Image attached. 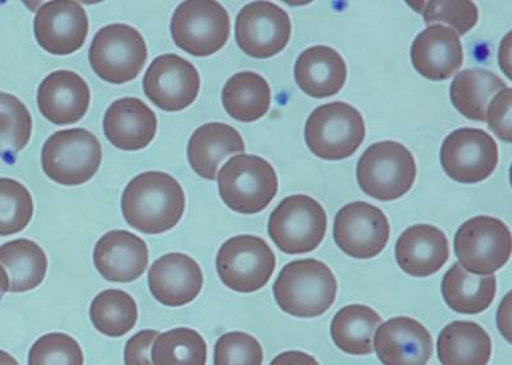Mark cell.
I'll return each mask as SVG.
<instances>
[{
    "label": "cell",
    "mask_w": 512,
    "mask_h": 365,
    "mask_svg": "<svg viewBox=\"0 0 512 365\" xmlns=\"http://www.w3.org/2000/svg\"><path fill=\"white\" fill-rule=\"evenodd\" d=\"M121 205L128 225L146 235H160L175 228L184 217L186 198L175 177L152 171L130 181Z\"/></svg>",
    "instance_id": "cell-1"
},
{
    "label": "cell",
    "mask_w": 512,
    "mask_h": 365,
    "mask_svg": "<svg viewBox=\"0 0 512 365\" xmlns=\"http://www.w3.org/2000/svg\"><path fill=\"white\" fill-rule=\"evenodd\" d=\"M337 290L335 273L317 259L288 263L273 286L278 307L296 318L322 316L335 303Z\"/></svg>",
    "instance_id": "cell-2"
},
{
    "label": "cell",
    "mask_w": 512,
    "mask_h": 365,
    "mask_svg": "<svg viewBox=\"0 0 512 365\" xmlns=\"http://www.w3.org/2000/svg\"><path fill=\"white\" fill-rule=\"evenodd\" d=\"M218 190L233 212L258 214L278 193V177L271 163L258 155L239 154L218 172Z\"/></svg>",
    "instance_id": "cell-3"
},
{
    "label": "cell",
    "mask_w": 512,
    "mask_h": 365,
    "mask_svg": "<svg viewBox=\"0 0 512 365\" xmlns=\"http://www.w3.org/2000/svg\"><path fill=\"white\" fill-rule=\"evenodd\" d=\"M416 172L414 154L397 141L370 145L356 167L360 189L381 202L408 194L415 184Z\"/></svg>",
    "instance_id": "cell-4"
},
{
    "label": "cell",
    "mask_w": 512,
    "mask_h": 365,
    "mask_svg": "<svg viewBox=\"0 0 512 365\" xmlns=\"http://www.w3.org/2000/svg\"><path fill=\"white\" fill-rule=\"evenodd\" d=\"M367 127L361 113L344 102L314 109L305 123V143L324 161H342L358 152Z\"/></svg>",
    "instance_id": "cell-5"
},
{
    "label": "cell",
    "mask_w": 512,
    "mask_h": 365,
    "mask_svg": "<svg viewBox=\"0 0 512 365\" xmlns=\"http://www.w3.org/2000/svg\"><path fill=\"white\" fill-rule=\"evenodd\" d=\"M102 159V145L85 129L57 131L41 150L45 175L63 186L86 184L99 171Z\"/></svg>",
    "instance_id": "cell-6"
},
{
    "label": "cell",
    "mask_w": 512,
    "mask_h": 365,
    "mask_svg": "<svg viewBox=\"0 0 512 365\" xmlns=\"http://www.w3.org/2000/svg\"><path fill=\"white\" fill-rule=\"evenodd\" d=\"M327 213L312 196L291 195L269 217L268 234L281 252L306 254L317 249L326 236Z\"/></svg>",
    "instance_id": "cell-7"
},
{
    "label": "cell",
    "mask_w": 512,
    "mask_h": 365,
    "mask_svg": "<svg viewBox=\"0 0 512 365\" xmlns=\"http://www.w3.org/2000/svg\"><path fill=\"white\" fill-rule=\"evenodd\" d=\"M148 56L143 35L125 24L100 29L89 50L93 71L103 81L114 85L134 81L144 70Z\"/></svg>",
    "instance_id": "cell-8"
},
{
    "label": "cell",
    "mask_w": 512,
    "mask_h": 365,
    "mask_svg": "<svg viewBox=\"0 0 512 365\" xmlns=\"http://www.w3.org/2000/svg\"><path fill=\"white\" fill-rule=\"evenodd\" d=\"M171 34L177 47L191 56H213L230 39V15L214 0H190L173 13Z\"/></svg>",
    "instance_id": "cell-9"
},
{
    "label": "cell",
    "mask_w": 512,
    "mask_h": 365,
    "mask_svg": "<svg viewBox=\"0 0 512 365\" xmlns=\"http://www.w3.org/2000/svg\"><path fill=\"white\" fill-rule=\"evenodd\" d=\"M454 246L456 257L466 271L479 276L495 275L510 260L511 231L501 219L474 217L457 230Z\"/></svg>",
    "instance_id": "cell-10"
},
{
    "label": "cell",
    "mask_w": 512,
    "mask_h": 365,
    "mask_svg": "<svg viewBox=\"0 0 512 365\" xmlns=\"http://www.w3.org/2000/svg\"><path fill=\"white\" fill-rule=\"evenodd\" d=\"M217 272L224 286L250 294L267 286L277 266L276 255L262 237H231L219 249Z\"/></svg>",
    "instance_id": "cell-11"
},
{
    "label": "cell",
    "mask_w": 512,
    "mask_h": 365,
    "mask_svg": "<svg viewBox=\"0 0 512 365\" xmlns=\"http://www.w3.org/2000/svg\"><path fill=\"white\" fill-rule=\"evenodd\" d=\"M443 171L459 184H479L489 179L498 164V145L488 132L472 127L452 131L443 141Z\"/></svg>",
    "instance_id": "cell-12"
},
{
    "label": "cell",
    "mask_w": 512,
    "mask_h": 365,
    "mask_svg": "<svg viewBox=\"0 0 512 365\" xmlns=\"http://www.w3.org/2000/svg\"><path fill=\"white\" fill-rule=\"evenodd\" d=\"M391 226L382 209L365 202L346 204L336 214L333 237L351 258L372 259L386 249Z\"/></svg>",
    "instance_id": "cell-13"
},
{
    "label": "cell",
    "mask_w": 512,
    "mask_h": 365,
    "mask_svg": "<svg viewBox=\"0 0 512 365\" xmlns=\"http://www.w3.org/2000/svg\"><path fill=\"white\" fill-rule=\"evenodd\" d=\"M291 33L290 16L272 2L249 3L236 18V43L256 59L277 56L287 47Z\"/></svg>",
    "instance_id": "cell-14"
},
{
    "label": "cell",
    "mask_w": 512,
    "mask_h": 365,
    "mask_svg": "<svg viewBox=\"0 0 512 365\" xmlns=\"http://www.w3.org/2000/svg\"><path fill=\"white\" fill-rule=\"evenodd\" d=\"M146 97L164 112H181L198 98L200 75L196 67L177 54L154 59L143 81Z\"/></svg>",
    "instance_id": "cell-15"
},
{
    "label": "cell",
    "mask_w": 512,
    "mask_h": 365,
    "mask_svg": "<svg viewBox=\"0 0 512 365\" xmlns=\"http://www.w3.org/2000/svg\"><path fill=\"white\" fill-rule=\"evenodd\" d=\"M36 41L54 56H68L85 44L89 18L85 8L72 0H54L39 8L34 20Z\"/></svg>",
    "instance_id": "cell-16"
},
{
    "label": "cell",
    "mask_w": 512,
    "mask_h": 365,
    "mask_svg": "<svg viewBox=\"0 0 512 365\" xmlns=\"http://www.w3.org/2000/svg\"><path fill=\"white\" fill-rule=\"evenodd\" d=\"M149 289L164 307H184L198 298L203 271L195 259L181 253L163 255L149 269Z\"/></svg>",
    "instance_id": "cell-17"
},
{
    "label": "cell",
    "mask_w": 512,
    "mask_h": 365,
    "mask_svg": "<svg viewBox=\"0 0 512 365\" xmlns=\"http://www.w3.org/2000/svg\"><path fill=\"white\" fill-rule=\"evenodd\" d=\"M374 350L387 365H424L433 354L431 332L416 319L395 317L377 328Z\"/></svg>",
    "instance_id": "cell-18"
},
{
    "label": "cell",
    "mask_w": 512,
    "mask_h": 365,
    "mask_svg": "<svg viewBox=\"0 0 512 365\" xmlns=\"http://www.w3.org/2000/svg\"><path fill=\"white\" fill-rule=\"evenodd\" d=\"M94 264L107 281L120 284L135 281L149 266L148 245L131 232L109 231L95 245Z\"/></svg>",
    "instance_id": "cell-19"
},
{
    "label": "cell",
    "mask_w": 512,
    "mask_h": 365,
    "mask_svg": "<svg viewBox=\"0 0 512 365\" xmlns=\"http://www.w3.org/2000/svg\"><path fill=\"white\" fill-rule=\"evenodd\" d=\"M416 72L431 81L451 79L464 63L463 44L456 31L443 25L428 26L411 45Z\"/></svg>",
    "instance_id": "cell-20"
},
{
    "label": "cell",
    "mask_w": 512,
    "mask_h": 365,
    "mask_svg": "<svg viewBox=\"0 0 512 365\" xmlns=\"http://www.w3.org/2000/svg\"><path fill=\"white\" fill-rule=\"evenodd\" d=\"M88 82L79 73L62 70L50 73L39 86V111L54 125H72L89 111Z\"/></svg>",
    "instance_id": "cell-21"
},
{
    "label": "cell",
    "mask_w": 512,
    "mask_h": 365,
    "mask_svg": "<svg viewBox=\"0 0 512 365\" xmlns=\"http://www.w3.org/2000/svg\"><path fill=\"white\" fill-rule=\"evenodd\" d=\"M157 114L137 98L113 102L104 116V134L116 148L125 152L145 149L157 135Z\"/></svg>",
    "instance_id": "cell-22"
},
{
    "label": "cell",
    "mask_w": 512,
    "mask_h": 365,
    "mask_svg": "<svg viewBox=\"0 0 512 365\" xmlns=\"http://www.w3.org/2000/svg\"><path fill=\"white\" fill-rule=\"evenodd\" d=\"M396 260L402 271L413 277H431L450 258L447 236L432 225H415L402 232L396 243Z\"/></svg>",
    "instance_id": "cell-23"
},
{
    "label": "cell",
    "mask_w": 512,
    "mask_h": 365,
    "mask_svg": "<svg viewBox=\"0 0 512 365\" xmlns=\"http://www.w3.org/2000/svg\"><path fill=\"white\" fill-rule=\"evenodd\" d=\"M295 81L306 95L315 99L340 93L347 80L345 59L327 45L304 50L295 63Z\"/></svg>",
    "instance_id": "cell-24"
},
{
    "label": "cell",
    "mask_w": 512,
    "mask_h": 365,
    "mask_svg": "<svg viewBox=\"0 0 512 365\" xmlns=\"http://www.w3.org/2000/svg\"><path fill=\"white\" fill-rule=\"evenodd\" d=\"M244 152L245 143L240 132L221 122L200 126L187 145V159L192 171L209 181L216 180L223 159Z\"/></svg>",
    "instance_id": "cell-25"
},
{
    "label": "cell",
    "mask_w": 512,
    "mask_h": 365,
    "mask_svg": "<svg viewBox=\"0 0 512 365\" xmlns=\"http://www.w3.org/2000/svg\"><path fill=\"white\" fill-rule=\"evenodd\" d=\"M3 292H26L43 284L48 258L41 246L27 239L13 240L0 248Z\"/></svg>",
    "instance_id": "cell-26"
},
{
    "label": "cell",
    "mask_w": 512,
    "mask_h": 365,
    "mask_svg": "<svg viewBox=\"0 0 512 365\" xmlns=\"http://www.w3.org/2000/svg\"><path fill=\"white\" fill-rule=\"evenodd\" d=\"M437 353L445 365H486L492 357V340L478 323L456 321L438 336Z\"/></svg>",
    "instance_id": "cell-27"
},
{
    "label": "cell",
    "mask_w": 512,
    "mask_h": 365,
    "mask_svg": "<svg viewBox=\"0 0 512 365\" xmlns=\"http://www.w3.org/2000/svg\"><path fill=\"white\" fill-rule=\"evenodd\" d=\"M496 277L473 275L460 263H455L443 276L442 295L446 304L460 314L486 312L495 301Z\"/></svg>",
    "instance_id": "cell-28"
},
{
    "label": "cell",
    "mask_w": 512,
    "mask_h": 365,
    "mask_svg": "<svg viewBox=\"0 0 512 365\" xmlns=\"http://www.w3.org/2000/svg\"><path fill=\"white\" fill-rule=\"evenodd\" d=\"M222 103L233 120L245 123L258 121L271 108V86L259 73H236L224 85Z\"/></svg>",
    "instance_id": "cell-29"
},
{
    "label": "cell",
    "mask_w": 512,
    "mask_h": 365,
    "mask_svg": "<svg viewBox=\"0 0 512 365\" xmlns=\"http://www.w3.org/2000/svg\"><path fill=\"white\" fill-rule=\"evenodd\" d=\"M506 88V82L491 71L479 68L461 71L451 84V102L468 120L486 122L488 103L493 95Z\"/></svg>",
    "instance_id": "cell-30"
},
{
    "label": "cell",
    "mask_w": 512,
    "mask_h": 365,
    "mask_svg": "<svg viewBox=\"0 0 512 365\" xmlns=\"http://www.w3.org/2000/svg\"><path fill=\"white\" fill-rule=\"evenodd\" d=\"M383 319L367 305H347L333 317L331 337L338 349L350 355L373 353L374 333Z\"/></svg>",
    "instance_id": "cell-31"
},
{
    "label": "cell",
    "mask_w": 512,
    "mask_h": 365,
    "mask_svg": "<svg viewBox=\"0 0 512 365\" xmlns=\"http://www.w3.org/2000/svg\"><path fill=\"white\" fill-rule=\"evenodd\" d=\"M136 301L122 290H104L90 305V319L96 331L108 337H122L136 326Z\"/></svg>",
    "instance_id": "cell-32"
},
{
    "label": "cell",
    "mask_w": 512,
    "mask_h": 365,
    "mask_svg": "<svg viewBox=\"0 0 512 365\" xmlns=\"http://www.w3.org/2000/svg\"><path fill=\"white\" fill-rule=\"evenodd\" d=\"M208 348L203 336L191 328L181 327L162 333L152 349L154 365H204Z\"/></svg>",
    "instance_id": "cell-33"
},
{
    "label": "cell",
    "mask_w": 512,
    "mask_h": 365,
    "mask_svg": "<svg viewBox=\"0 0 512 365\" xmlns=\"http://www.w3.org/2000/svg\"><path fill=\"white\" fill-rule=\"evenodd\" d=\"M34 214L30 191L20 182L3 177L0 180V235H16L24 231Z\"/></svg>",
    "instance_id": "cell-34"
},
{
    "label": "cell",
    "mask_w": 512,
    "mask_h": 365,
    "mask_svg": "<svg viewBox=\"0 0 512 365\" xmlns=\"http://www.w3.org/2000/svg\"><path fill=\"white\" fill-rule=\"evenodd\" d=\"M0 116L2 130L0 143L4 157L16 155L29 144L32 132V118L29 109L15 95L0 94Z\"/></svg>",
    "instance_id": "cell-35"
},
{
    "label": "cell",
    "mask_w": 512,
    "mask_h": 365,
    "mask_svg": "<svg viewBox=\"0 0 512 365\" xmlns=\"http://www.w3.org/2000/svg\"><path fill=\"white\" fill-rule=\"evenodd\" d=\"M30 365H82L84 353L79 342L66 333H48L32 345Z\"/></svg>",
    "instance_id": "cell-36"
},
{
    "label": "cell",
    "mask_w": 512,
    "mask_h": 365,
    "mask_svg": "<svg viewBox=\"0 0 512 365\" xmlns=\"http://www.w3.org/2000/svg\"><path fill=\"white\" fill-rule=\"evenodd\" d=\"M424 22L428 26L446 24L457 35L468 34L478 24L479 11L474 2H422Z\"/></svg>",
    "instance_id": "cell-37"
},
{
    "label": "cell",
    "mask_w": 512,
    "mask_h": 365,
    "mask_svg": "<svg viewBox=\"0 0 512 365\" xmlns=\"http://www.w3.org/2000/svg\"><path fill=\"white\" fill-rule=\"evenodd\" d=\"M263 358L260 342L245 332L226 333L214 348L216 365H262Z\"/></svg>",
    "instance_id": "cell-38"
},
{
    "label": "cell",
    "mask_w": 512,
    "mask_h": 365,
    "mask_svg": "<svg viewBox=\"0 0 512 365\" xmlns=\"http://www.w3.org/2000/svg\"><path fill=\"white\" fill-rule=\"evenodd\" d=\"M512 89L498 91L496 97L487 107L488 127L495 132L498 139L511 143L512 141Z\"/></svg>",
    "instance_id": "cell-39"
},
{
    "label": "cell",
    "mask_w": 512,
    "mask_h": 365,
    "mask_svg": "<svg viewBox=\"0 0 512 365\" xmlns=\"http://www.w3.org/2000/svg\"><path fill=\"white\" fill-rule=\"evenodd\" d=\"M158 336V331L145 330L131 337L126 344L125 363L127 365L153 364L152 349Z\"/></svg>",
    "instance_id": "cell-40"
},
{
    "label": "cell",
    "mask_w": 512,
    "mask_h": 365,
    "mask_svg": "<svg viewBox=\"0 0 512 365\" xmlns=\"http://www.w3.org/2000/svg\"><path fill=\"white\" fill-rule=\"evenodd\" d=\"M498 330L507 341H511V292L505 296L497 313Z\"/></svg>",
    "instance_id": "cell-41"
},
{
    "label": "cell",
    "mask_w": 512,
    "mask_h": 365,
    "mask_svg": "<svg viewBox=\"0 0 512 365\" xmlns=\"http://www.w3.org/2000/svg\"><path fill=\"white\" fill-rule=\"evenodd\" d=\"M272 364H314V365H317L318 362L313 357H310V355L300 353V351H288V353H283L281 355H278V357L273 360Z\"/></svg>",
    "instance_id": "cell-42"
},
{
    "label": "cell",
    "mask_w": 512,
    "mask_h": 365,
    "mask_svg": "<svg viewBox=\"0 0 512 365\" xmlns=\"http://www.w3.org/2000/svg\"><path fill=\"white\" fill-rule=\"evenodd\" d=\"M498 61H500L502 71L511 79V33L507 34L504 40H502Z\"/></svg>",
    "instance_id": "cell-43"
}]
</instances>
